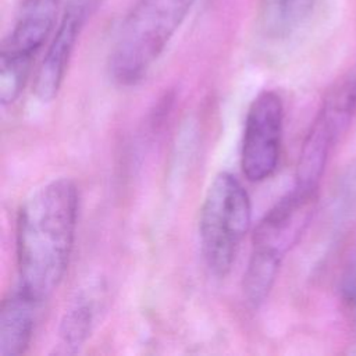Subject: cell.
Returning a JSON list of instances; mask_svg holds the SVG:
<instances>
[{"label": "cell", "mask_w": 356, "mask_h": 356, "mask_svg": "<svg viewBox=\"0 0 356 356\" xmlns=\"http://www.w3.org/2000/svg\"><path fill=\"white\" fill-rule=\"evenodd\" d=\"M78 209L76 185L65 177L38 186L18 209L15 285L42 305L57 291L68 270Z\"/></svg>", "instance_id": "cell-1"}, {"label": "cell", "mask_w": 356, "mask_h": 356, "mask_svg": "<svg viewBox=\"0 0 356 356\" xmlns=\"http://www.w3.org/2000/svg\"><path fill=\"white\" fill-rule=\"evenodd\" d=\"M317 200L318 189L293 185L257 222L242 281L250 307L257 309L268 298L284 259L310 225Z\"/></svg>", "instance_id": "cell-2"}, {"label": "cell", "mask_w": 356, "mask_h": 356, "mask_svg": "<svg viewBox=\"0 0 356 356\" xmlns=\"http://www.w3.org/2000/svg\"><path fill=\"white\" fill-rule=\"evenodd\" d=\"M196 0H138L125 15L108 54L118 85L139 82L164 51Z\"/></svg>", "instance_id": "cell-3"}, {"label": "cell", "mask_w": 356, "mask_h": 356, "mask_svg": "<svg viewBox=\"0 0 356 356\" xmlns=\"http://www.w3.org/2000/svg\"><path fill=\"white\" fill-rule=\"evenodd\" d=\"M252 222V202L242 182L220 171L210 182L199 214L200 250L209 271L224 278Z\"/></svg>", "instance_id": "cell-4"}, {"label": "cell", "mask_w": 356, "mask_h": 356, "mask_svg": "<svg viewBox=\"0 0 356 356\" xmlns=\"http://www.w3.org/2000/svg\"><path fill=\"white\" fill-rule=\"evenodd\" d=\"M356 115V64L341 75L324 96L303 139L295 185L318 189L337 145Z\"/></svg>", "instance_id": "cell-5"}, {"label": "cell", "mask_w": 356, "mask_h": 356, "mask_svg": "<svg viewBox=\"0 0 356 356\" xmlns=\"http://www.w3.org/2000/svg\"><path fill=\"white\" fill-rule=\"evenodd\" d=\"M57 0H24L0 47V103H15L28 81L32 63L53 31Z\"/></svg>", "instance_id": "cell-6"}, {"label": "cell", "mask_w": 356, "mask_h": 356, "mask_svg": "<svg viewBox=\"0 0 356 356\" xmlns=\"http://www.w3.org/2000/svg\"><path fill=\"white\" fill-rule=\"evenodd\" d=\"M284 134V103L271 89L261 90L250 103L243 125L241 167L250 182L268 179L277 170Z\"/></svg>", "instance_id": "cell-7"}, {"label": "cell", "mask_w": 356, "mask_h": 356, "mask_svg": "<svg viewBox=\"0 0 356 356\" xmlns=\"http://www.w3.org/2000/svg\"><path fill=\"white\" fill-rule=\"evenodd\" d=\"M100 1H67L57 29L35 74L33 93L39 102L50 103L57 97L83 25Z\"/></svg>", "instance_id": "cell-8"}, {"label": "cell", "mask_w": 356, "mask_h": 356, "mask_svg": "<svg viewBox=\"0 0 356 356\" xmlns=\"http://www.w3.org/2000/svg\"><path fill=\"white\" fill-rule=\"evenodd\" d=\"M42 303L14 285L1 303L0 356H19L32 342Z\"/></svg>", "instance_id": "cell-9"}, {"label": "cell", "mask_w": 356, "mask_h": 356, "mask_svg": "<svg viewBox=\"0 0 356 356\" xmlns=\"http://www.w3.org/2000/svg\"><path fill=\"white\" fill-rule=\"evenodd\" d=\"M99 305L93 292L82 289L72 299L58 325V348L61 353H76L89 339Z\"/></svg>", "instance_id": "cell-10"}, {"label": "cell", "mask_w": 356, "mask_h": 356, "mask_svg": "<svg viewBox=\"0 0 356 356\" xmlns=\"http://www.w3.org/2000/svg\"><path fill=\"white\" fill-rule=\"evenodd\" d=\"M317 0H260L259 22L264 35L284 39L312 17Z\"/></svg>", "instance_id": "cell-11"}, {"label": "cell", "mask_w": 356, "mask_h": 356, "mask_svg": "<svg viewBox=\"0 0 356 356\" xmlns=\"http://www.w3.org/2000/svg\"><path fill=\"white\" fill-rule=\"evenodd\" d=\"M341 293L346 302L356 305V256L349 263L342 275Z\"/></svg>", "instance_id": "cell-12"}]
</instances>
